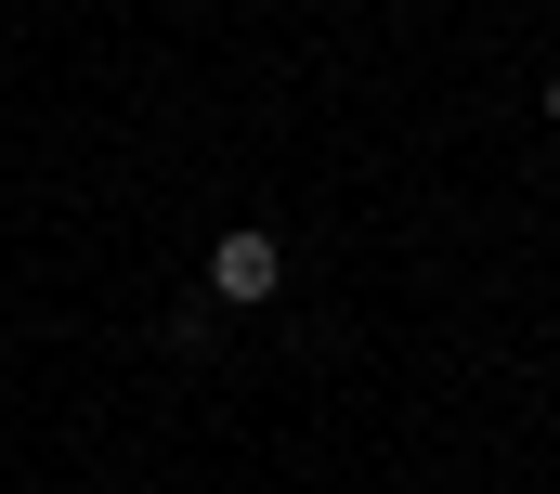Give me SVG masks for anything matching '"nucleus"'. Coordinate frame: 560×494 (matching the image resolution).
I'll list each match as a JSON object with an SVG mask.
<instances>
[{"instance_id":"obj_1","label":"nucleus","mask_w":560,"mask_h":494,"mask_svg":"<svg viewBox=\"0 0 560 494\" xmlns=\"http://www.w3.org/2000/svg\"><path fill=\"white\" fill-rule=\"evenodd\" d=\"M275 286H287V247L261 235V222H235V235L209 247V299H222V313H261Z\"/></svg>"},{"instance_id":"obj_2","label":"nucleus","mask_w":560,"mask_h":494,"mask_svg":"<svg viewBox=\"0 0 560 494\" xmlns=\"http://www.w3.org/2000/svg\"><path fill=\"white\" fill-rule=\"evenodd\" d=\"M548 130H560V79H548Z\"/></svg>"}]
</instances>
